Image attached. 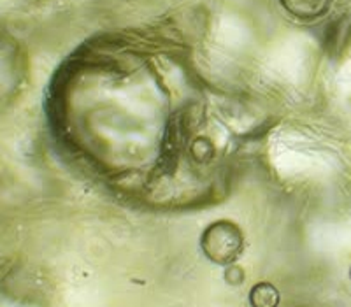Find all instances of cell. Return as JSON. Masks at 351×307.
I'll return each instance as SVG.
<instances>
[{
  "label": "cell",
  "mask_w": 351,
  "mask_h": 307,
  "mask_svg": "<svg viewBox=\"0 0 351 307\" xmlns=\"http://www.w3.org/2000/svg\"><path fill=\"white\" fill-rule=\"evenodd\" d=\"M202 247L213 262L230 263L243 251V234L230 221H218L204 232Z\"/></svg>",
  "instance_id": "obj_1"
},
{
  "label": "cell",
  "mask_w": 351,
  "mask_h": 307,
  "mask_svg": "<svg viewBox=\"0 0 351 307\" xmlns=\"http://www.w3.org/2000/svg\"><path fill=\"white\" fill-rule=\"evenodd\" d=\"M250 300L253 307H276L280 304V293L272 284L262 283L253 288Z\"/></svg>",
  "instance_id": "obj_2"
}]
</instances>
